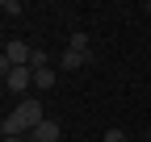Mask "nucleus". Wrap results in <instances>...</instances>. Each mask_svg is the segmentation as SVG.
Masks as SVG:
<instances>
[{
    "label": "nucleus",
    "instance_id": "1",
    "mask_svg": "<svg viewBox=\"0 0 151 142\" xmlns=\"http://www.w3.org/2000/svg\"><path fill=\"white\" fill-rule=\"evenodd\" d=\"M13 113L21 117V126H25V134H34V130H38V126H42V121H46V113H42V100H38V96H25V100L17 104Z\"/></svg>",
    "mask_w": 151,
    "mask_h": 142
},
{
    "label": "nucleus",
    "instance_id": "2",
    "mask_svg": "<svg viewBox=\"0 0 151 142\" xmlns=\"http://www.w3.org/2000/svg\"><path fill=\"white\" fill-rule=\"evenodd\" d=\"M4 88L17 92V96L29 92V88H34V67H9V71H4Z\"/></svg>",
    "mask_w": 151,
    "mask_h": 142
},
{
    "label": "nucleus",
    "instance_id": "3",
    "mask_svg": "<svg viewBox=\"0 0 151 142\" xmlns=\"http://www.w3.org/2000/svg\"><path fill=\"white\" fill-rule=\"evenodd\" d=\"M92 63V50H76V46H67L63 55H59V67L63 71H80V67H88Z\"/></svg>",
    "mask_w": 151,
    "mask_h": 142
},
{
    "label": "nucleus",
    "instance_id": "4",
    "mask_svg": "<svg viewBox=\"0 0 151 142\" xmlns=\"http://www.w3.org/2000/svg\"><path fill=\"white\" fill-rule=\"evenodd\" d=\"M34 138H38V142H59V138H63V126H59L55 117H46L42 126L34 130Z\"/></svg>",
    "mask_w": 151,
    "mask_h": 142
},
{
    "label": "nucleus",
    "instance_id": "5",
    "mask_svg": "<svg viewBox=\"0 0 151 142\" xmlns=\"http://www.w3.org/2000/svg\"><path fill=\"white\" fill-rule=\"evenodd\" d=\"M55 84H59V71H55V67H42V71H34V88H38V92H50Z\"/></svg>",
    "mask_w": 151,
    "mask_h": 142
},
{
    "label": "nucleus",
    "instance_id": "6",
    "mask_svg": "<svg viewBox=\"0 0 151 142\" xmlns=\"http://www.w3.org/2000/svg\"><path fill=\"white\" fill-rule=\"evenodd\" d=\"M0 13H4V17H21L25 4H21V0H4V4H0Z\"/></svg>",
    "mask_w": 151,
    "mask_h": 142
},
{
    "label": "nucleus",
    "instance_id": "7",
    "mask_svg": "<svg viewBox=\"0 0 151 142\" xmlns=\"http://www.w3.org/2000/svg\"><path fill=\"white\" fill-rule=\"evenodd\" d=\"M67 46H76V50H88V33H84V29H76V33H71V42H67Z\"/></svg>",
    "mask_w": 151,
    "mask_h": 142
},
{
    "label": "nucleus",
    "instance_id": "8",
    "mask_svg": "<svg viewBox=\"0 0 151 142\" xmlns=\"http://www.w3.org/2000/svg\"><path fill=\"white\" fill-rule=\"evenodd\" d=\"M101 142H126V130L113 126V130H105V138H101Z\"/></svg>",
    "mask_w": 151,
    "mask_h": 142
},
{
    "label": "nucleus",
    "instance_id": "9",
    "mask_svg": "<svg viewBox=\"0 0 151 142\" xmlns=\"http://www.w3.org/2000/svg\"><path fill=\"white\" fill-rule=\"evenodd\" d=\"M143 13H151V0H147V4H143Z\"/></svg>",
    "mask_w": 151,
    "mask_h": 142
},
{
    "label": "nucleus",
    "instance_id": "10",
    "mask_svg": "<svg viewBox=\"0 0 151 142\" xmlns=\"http://www.w3.org/2000/svg\"><path fill=\"white\" fill-rule=\"evenodd\" d=\"M4 142H25V138H4Z\"/></svg>",
    "mask_w": 151,
    "mask_h": 142
},
{
    "label": "nucleus",
    "instance_id": "11",
    "mask_svg": "<svg viewBox=\"0 0 151 142\" xmlns=\"http://www.w3.org/2000/svg\"><path fill=\"white\" fill-rule=\"evenodd\" d=\"M25 142H38V138H34V134H29V138H25Z\"/></svg>",
    "mask_w": 151,
    "mask_h": 142
},
{
    "label": "nucleus",
    "instance_id": "12",
    "mask_svg": "<svg viewBox=\"0 0 151 142\" xmlns=\"http://www.w3.org/2000/svg\"><path fill=\"white\" fill-rule=\"evenodd\" d=\"M147 142H151V130H147Z\"/></svg>",
    "mask_w": 151,
    "mask_h": 142
}]
</instances>
